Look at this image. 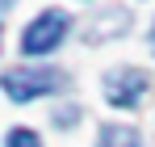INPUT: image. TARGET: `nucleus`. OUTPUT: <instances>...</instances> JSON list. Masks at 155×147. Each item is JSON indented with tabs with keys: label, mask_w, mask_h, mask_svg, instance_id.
Returning <instances> with one entry per match:
<instances>
[{
	"label": "nucleus",
	"mask_w": 155,
	"mask_h": 147,
	"mask_svg": "<svg viewBox=\"0 0 155 147\" xmlns=\"http://www.w3.org/2000/svg\"><path fill=\"white\" fill-rule=\"evenodd\" d=\"M63 34H67V13H59V9L38 13V17L25 25V34H21V50H25V55H46L51 46L63 42Z\"/></svg>",
	"instance_id": "f257e3e1"
},
{
	"label": "nucleus",
	"mask_w": 155,
	"mask_h": 147,
	"mask_svg": "<svg viewBox=\"0 0 155 147\" xmlns=\"http://www.w3.org/2000/svg\"><path fill=\"white\" fill-rule=\"evenodd\" d=\"M0 88L13 101H34L42 93H51V88H59V76L46 72V67H17V72L0 76Z\"/></svg>",
	"instance_id": "f03ea898"
},
{
	"label": "nucleus",
	"mask_w": 155,
	"mask_h": 147,
	"mask_svg": "<svg viewBox=\"0 0 155 147\" xmlns=\"http://www.w3.org/2000/svg\"><path fill=\"white\" fill-rule=\"evenodd\" d=\"M105 97L113 101V105H134L138 93H147V72H113L105 80Z\"/></svg>",
	"instance_id": "7ed1b4c3"
},
{
	"label": "nucleus",
	"mask_w": 155,
	"mask_h": 147,
	"mask_svg": "<svg viewBox=\"0 0 155 147\" xmlns=\"http://www.w3.org/2000/svg\"><path fill=\"white\" fill-rule=\"evenodd\" d=\"M101 147H138V135L130 126H105L101 130Z\"/></svg>",
	"instance_id": "20e7f679"
},
{
	"label": "nucleus",
	"mask_w": 155,
	"mask_h": 147,
	"mask_svg": "<svg viewBox=\"0 0 155 147\" xmlns=\"http://www.w3.org/2000/svg\"><path fill=\"white\" fill-rule=\"evenodd\" d=\"M4 147H42V143H38V135H34V130L17 126V130L8 135V143H4Z\"/></svg>",
	"instance_id": "39448f33"
},
{
	"label": "nucleus",
	"mask_w": 155,
	"mask_h": 147,
	"mask_svg": "<svg viewBox=\"0 0 155 147\" xmlns=\"http://www.w3.org/2000/svg\"><path fill=\"white\" fill-rule=\"evenodd\" d=\"M151 50H155V29H151Z\"/></svg>",
	"instance_id": "423d86ee"
}]
</instances>
